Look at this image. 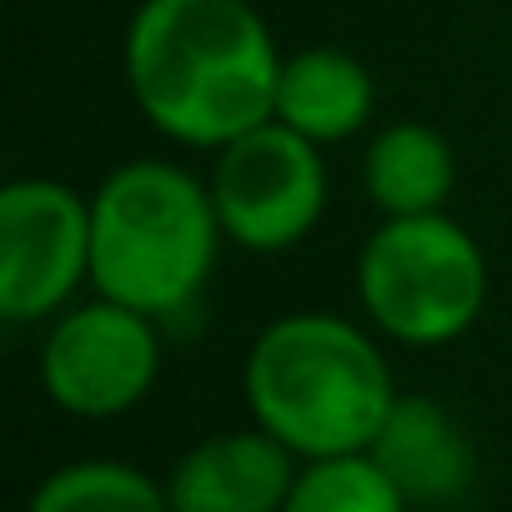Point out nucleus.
Segmentation results:
<instances>
[{"label":"nucleus","mask_w":512,"mask_h":512,"mask_svg":"<svg viewBox=\"0 0 512 512\" xmlns=\"http://www.w3.org/2000/svg\"><path fill=\"white\" fill-rule=\"evenodd\" d=\"M367 457L392 477V487L407 497V507H447L477 477L467 432L457 427V417L442 402H432L422 392H397Z\"/></svg>","instance_id":"1a4fd4ad"},{"label":"nucleus","mask_w":512,"mask_h":512,"mask_svg":"<svg viewBox=\"0 0 512 512\" xmlns=\"http://www.w3.org/2000/svg\"><path fill=\"white\" fill-rule=\"evenodd\" d=\"M282 512H407V497L367 452H347L317 457L307 472H297Z\"/></svg>","instance_id":"ddd939ff"},{"label":"nucleus","mask_w":512,"mask_h":512,"mask_svg":"<svg viewBox=\"0 0 512 512\" xmlns=\"http://www.w3.org/2000/svg\"><path fill=\"white\" fill-rule=\"evenodd\" d=\"M31 512H171V497L126 462H71L36 487Z\"/></svg>","instance_id":"f8f14e48"},{"label":"nucleus","mask_w":512,"mask_h":512,"mask_svg":"<svg viewBox=\"0 0 512 512\" xmlns=\"http://www.w3.org/2000/svg\"><path fill=\"white\" fill-rule=\"evenodd\" d=\"M246 402L256 427L317 462L367 452L397 387L362 327L327 312H297L256 337L246 357Z\"/></svg>","instance_id":"f03ea898"},{"label":"nucleus","mask_w":512,"mask_h":512,"mask_svg":"<svg viewBox=\"0 0 512 512\" xmlns=\"http://www.w3.org/2000/svg\"><path fill=\"white\" fill-rule=\"evenodd\" d=\"M452 181H457L452 146L442 131H432L422 121H397V126L377 131L362 156V186L382 216L442 211V201L452 196Z\"/></svg>","instance_id":"9b49d317"},{"label":"nucleus","mask_w":512,"mask_h":512,"mask_svg":"<svg viewBox=\"0 0 512 512\" xmlns=\"http://www.w3.org/2000/svg\"><path fill=\"white\" fill-rule=\"evenodd\" d=\"M372 101H377V91H372V76L357 56L332 51V46H307V51L282 61L272 116L282 126H292L297 136L332 146V141H347L367 126Z\"/></svg>","instance_id":"9d476101"},{"label":"nucleus","mask_w":512,"mask_h":512,"mask_svg":"<svg viewBox=\"0 0 512 512\" xmlns=\"http://www.w3.org/2000/svg\"><path fill=\"white\" fill-rule=\"evenodd\" d=\"M91 282V201L61 181L0 191V317L41 322Z\"/></svg>","instance_id":"423d86ee"},{"label":"nucleus","mask_w":512,"mask_h":512,"mask_svg":"<svg viewBox=\"0 0 512 512\" xmlns=\"http://www.w3.org/2000/svg\"><path fill=\"white\" fill-rule=\"evenodd\" d=\"M161 372L156 317L111 297L66 312L41 347V382L56 407L76 417L131 412Z\"/></svg>","instance_id":"0eeeda50"},{"label":"nucleus","mask_w":512,"mask_h":512,"mask_svg":"<svg viewBox=\"0 0 512 512\" xmlns=\"http://www.w3.org/2000/svg\"><path fill=\"white\" fill-rule=\"evenodd\" d=\"M357 297L407 347L457 342L487 302L482 246L447 211L387 216L357 256Z\"/></svg>","instance_id":"20e7f679"},{"label":"nucleus","mask_w":512,"mask_h":512,"mask_svg":"<svg viewBox=\"0 0 512 512\" xmlns=\"http://www.w3.org/2000/svg\"><path fill=\"white\" fill-rule=\"evenodd\" d=\"M211 186L171 161H126L91 196V282L146 317L186 312L221 246Z\"/></svg>","instance_id":"7ed1b4c3"},{"label":"nucleus","mask_w":512,"mask_h":512,"mask_svg":"<svg viewBox=\"0 0 512 512\" xmlns=\"http://www.w3.org/2000/svg\"><path fill=\"white\" fill-rule=\"evenodd\" d=\"M292 457L297 452L267 427L216 432L171 467V512H282L297 482Z\"/></svg>","instance_id":"6e6552de"},{"label":"nucleus","mask_w":512,"mask_h":512,"mask_svg":"<svg viewBox=\"0 0 512 512\" xmlns=\"http://www.w3.org/2000/svg\"><path fill=\"white\" fill-rule=\"evenodd\" d=\"M282 56L246 0H146L126 31V81L181 146H231L277 111Z\"/></svg>","instance_id":"f257e3e1"},{"label":"nucleus","mask_w":512,"mask_h":512,"mask_svg":"<svg viewBox=\"0 0 512 512\" xmlns=\"http://www.w3.org/2000/svg\"><path fill=\"white\" fill-rule=\"evenodd\" d=\"M211 201L221 231L246 251H287L327 211V166L317 141L297 136L277 116L236 136L216 156Z\"/></svg>","instance_id":"39448f33"}]
</instances>
